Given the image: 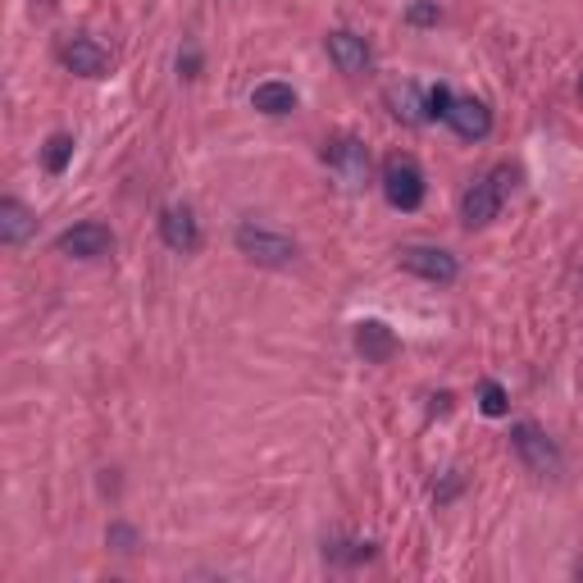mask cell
Returning a JSON list of instances; mask_svg holds the SVG:
<instances>
[{
    "label": "cell",
    "mask_w": 583,
    "mask_h": 583,
    "mask_svg": "<svg viewBox=\"0 0 583 583\" xmlns=\"http://www.w3.org/2000/svg\"><path fill=\"white\" fill-rule=\"evenodd\" d=\"M238 251L251 260V265H265V269H283L296 260V242L288 233H278V228H265L256 219H246L238 223V233H233Z\"/></svg>",
    "instance_id": "6da1fadb"
},
{
    "label": "cell",
    "mask_w": 583,
    "mask_h": 583,
    "mask_svg": "<svg viewBox=\"0 0 583 583\" xmlns=\"http://www.w3.org/2000/svg\"><path fill=\"white\" fill-rule=\"evenodd\" d=\"M511 183H515V169H511V165H497L488 179H478V183L461 196V219H465V228H488V223L501 215V201H506V192H511Z\"/></svg>",
    "instance_id": "7a4b0ae2"
},
{
    "label": "cell",
    "mask_w": 583,
    "mask_h": 583,
    "mask_svg": "<svg viewBox=\"0 0 583 583\" xmlns=\"http://www.w3.org/2000/svg\"><path fill=\"white\" fill-rule=\"evenodd\" d=\"M511 447H515L520 465L529 474H538V478H556V474H561V451H556V442L543 434L534 420L511 424Z\"/></svg>",
    "instance_id": "3957f363"
},
{
    "label": "cell",
    "mask_w": 583,
    "mask_h": 583,
    "mask_svg": "<svg viewBox=\"0 0 583 583\" xmlns=\"http://www.w3.org/2000/svg\"><path fill=\"white\" fill-rule=\"evenodd\" d=\"M384 196L392 210H420L424 206V169L411 156L384 160Z\"/></svg>",
    "instance_id": "277c9868"
},
{
    "label": "cell",
    "mask_w": 583,
    "mask_h": 583,
    "mask_svg": "<svg viewBox=\"0 0 583 583\" xmlns=\"http://www.w3.org/2000/svg\"><path fill=\"white\" fill-rule=\"evenodd\" d=\"M397 265H401L405 274L424 278V283H438V288H447V283H456V278H461V265H456L451 251H442V246H424V242L401 246V251H397Z\"/></svg>",
    "instance_id": "5b68a950"
},
{
    "label": "cell",
    "mask_w": 583,
    "mask_h": 583,
    "mask_svg": "<svg viewBox=\"0 0 583 583\" xmlns=\"http://www.w3.org/2000/svg\"><path fill=\"white\" fill-rule=\"evenodd\" d=\"M319 156H324V165L342 179V187H365V183H369V150H365L361 137H347V133L328 137Z\"/></svg>",
    "instance_id": "8992f818"
},
{
    "label": "cell",
    "mask_w": 583,
    "mask_h": 583,
    "mask_svg": "<svg viewBox=\"0 0 583 583\" xmlns=\"http://www.w3.org/2000/svg\"><path fill=\"white\" fill-rule=\"evenodd\" d=\"M56 251L69 260H100L114 251V233L106 223H73L56 238Z\"/></svg>",
    "instance_id": "52a82bcc"
},
{
    "label": "cell",
    "mask_w": 583,
    "mask_h": 583,
    "mask_svg": "<svg viewBox=\"0 0 583 583\" xmlns=\"http://www.w3.org/2000/svg\"><path fill=\"white\" fill-rule=\"evenodd\" d=\"M160 242L173 251V256H196L201 251V223L187 206H169L160 210Z\"/></svg>",
    "instance_id": "ba28073f"
},
{
    "label": "cell",
    "mask_w": 583,
    "mask_h": 583,
    "mask_svg": "<svg viewBox=\"0 0 583 583\" xmlns=\"http://www.w3.org/2000/svg\"><path fill=\"white\" fill-rule=\"evenodd\" d=\"M60 64L69 73H78V78H106L110 73V50L92 41V37H73L60 46Z\"/></svg>",
    "instance_id": "9c48e42d"
},
{
    "label": "cell",
    "mask_w": 583,
    "mask_h": 583,
    "mask_svg": "<svg viewBox=\"0 0 583 583\" xmlns=\"http://www.w3.org/2000/svg\"><path fill=\"white\" fill-rule=\"evenodd\" d=\"M447 123H451V133H456V137H465V142H484V137L493 133V110L484 106V100L461 96V100L451 106Z\"/></svg>",
    "instance_id": "30bf717a"
},
{
    "label": "cell",
    "mask_w": 583,
    "mask_h": 583,
    "mask_svg": "<svg viewBox=\"0 0 583 583\" xmlns=\"http://www.w3.org/2000/svg\"><path fill=\"white\" fill-rule=\"evenodd\" d=\"M324 50H328V60L338 64V73H365V69H369V46H365V37L347 33V28L328 33V37H324Z\"/></svg>",
    "instance_id": "8fae6325"
},
{
    "label": "cell",
    "mask_w": 583,
    "mask_h": 583,
    "mask_svg": "<svg viewBox=\"0 0 583 583\" xmlns=\"http://www.w3.org/2000/svg\"><path fill=\"white\" fill-rule=\"evenodd\" d=\"M356 351L369 361V365H388L397 356V338H392V328L388 324H378V319H365L356 324Z\"/></svg>",
    "instance_id": "7c38bea8"
},
{
    "label": "cell",
    "mask_w": 583,
    "mask_h": 583,
    "mask_svg": "<svg viewBox=\"0 0 583 583\" xmlns=\"http://www.w3.org/2000/svg\"><path fill=\"white\" fill-rule=\"evenodd\" d=\"M33 233H37L33 210L23 206V201H14V196L0 201V242H5V246H23Z\"/></svg>",
    "instance_id": "4fadbf2b"
},
{
    "label": "cell",
    "mask_w": 583,
    "mask_h": 583,
    "mask_svg": "<svg viewBox=\"0 0 583 583\" xmlns=\"http://www.w3.org/2000/svg\"><path fill=\"white\" fill-rule=\"evenodd\" d=\"M384 100H388L392 119H401V123H424V119H428V110H424V92H420L415 83H388Z\"/></svg>",
    "instance_id": "5bb4252c"
},
{
    "label": "cell",
    "mask_w": 583,
    "mask_h": 583,
    "mask_svg": "<svg viewBox=\"0 0 583 583\" xmlns=\"http://www.w3.org/2000/svg\"><path fill=\"white\" fill-rule=\"evenodd\" d=\"M251 110H260L269 119H283L296 110V92L288 83H260L256 92H251Z\"/></svg>",
    "instance_id": "9a60e30c"
},
{
    "label": "cell",
    "mask_w": 583,
    "mask_h": 583,
    "mask_svg": "<svg viewBox=\"0 0 583 583\" xmlns=\"http://www.w3.org/2000/svg\"><path fill=\"white\" fill-rule=\"evenodd\" d=\"M69 160H73V137H69V133H56V137H50V142L41 146V165H46V173H64Z\"/></svg>",
    "instance_id": "2e32d148"
},
{
    "label": "cell",
    "mask_w": 583,
    "mask_h": 583,
    "mask_svg": "<svg viewBox=\"0 0 583 583\" xmlns=\"http://www.w3.org/2000/svg\"><path fill=\"white\" fill-rule=\"evenodd\" d=\"M478 411L493 415V420L511 411V397H506V388L497 384V378H484V384H478Z\"/></svg>",
    "instance_id": "e0dca14e"
},
{
    "label": "cell",
    "mask_w": 583,
    "mask_h": 583,
    "mask_svg": "<svg viewBox=\"0 0 583 583\" xmlns=\"http://www.w3.org/2000/svg\"><path fill=\"white\" fill-rule=\"evenodd\" d=\"M328 551V561H347V566H361L374 556V543H333V547H324Z\"/></svg>",
    "instance_id": "ac0fdd59"
},
{
    "label": "cell",
    "mask_w": 583,
    "mask_h": 583,
    "mask_svg": "<svg viewBox=\"0 0 583 583\" xmlns=\"http://www.w3.org/2000/svg\"><path fill=\"white\" fill-rule=\"evenodd\" d=\"M451 106H456V96H451V87H428L424 92V110H428V119H447L451 114Z\"/></svg>",
    "instance_id": "d6986e66"
},
{
    "label": "cell",
    "mask_w": 583,
    "mask_h": 583,
    "mask_svg": "<svg viewBox=\"0 0 583 583\" xmlns=\"http://www.w3.org/2000/svg\"><path fill=\"white\" fill-rule=\"evenodd\" d=\"M106 543H110L114 551H123V556H133L142 538H137V529H133V524H110V529H106Z\"/></svg>",
    "instance_id": "ffe728a7"
},
{
    "label": "cell",
    "mask_w": 583,
    "mask_h": 583,
    "mask_svg": "<svg viewBox=\"0 0 583 583\" xmlns=\"http://www.w3.org/2000/svg\"><path fill=\"white\" fill-rule=\"evenodd\" d=\"M442 10H438V0H415L411 10H405V23H415V28H428V23H438Z\"/></svg>",
    "instance_id": "44dd1931"
},
{
    "label": "cell",
    "mask_w": 583,
    "mask_h": 583,
    "mask_svg": "<svg viewBox=\"0 0 583 583\" xmlns=\"http://www.w3.org/2000/svg\"><path fill=\"white\" fill-rule=\"evenodd\" d=\"M196 69H201V56H196V50L187 46L183 56H179V73H183V78H196Z\"/></svg>",
    "instance_id": "7402d4cb"
},
{
    "label": "cell",
    "mask_w": 583,
    "mask_h": 583,
    "mask_svg": "<svg viewBox=\"0 0 583 583\" xmlns=\"http://www.w3.org/2000/svg\"><path fill=\"white\" fill-rule=\"evenodd\" d=\"M574 579H583V556H579V561H574Z\"/></svg>",
    "instance_id": "603a6c76"
},
{
    "label": "cell",
    "mask_w": 583,
    "mask_h": 583,
    "mask_svg": "<svg viewBox=\"0 0 583 583\" xmlns=\"http://www.w3.org/2000/svg\"><path fill=\"white\" fill-rule=\"evenodd\" d=\"M579 96H583V78H579Z\"/></svg>",
    "instance_id": "cb8c5ba5"
}]
</instances>
